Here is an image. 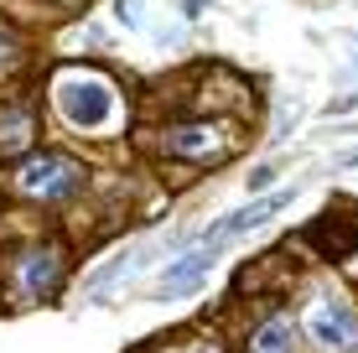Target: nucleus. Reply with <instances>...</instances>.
<instances>
[{
    "mask_svg": "<svg viewBox=\"0 0 358 353\" xmlns=\"http://www.w3.org/2000/svg\"><path fill=\"white\" fill-rule=\"evenodd\" d=\"M57 109H63L68 125L99 130L115 115V89H109L104 78H94V73H63V78H57Z\"/></svg>",
    "mask_w": 358,
    "mask_h": 353,
    "instance_id": "f257e3e1",
    "label": "nucleus"
},
{
    "mask_svg": "<svg viewBox=\"0 0 358 353\" xmlns=\"http://www.w3.org/2000/svg\"><path fill=\"white\" fill-rule=\"evenodd\" d=\"M16 187L27 192V198L57 203V198H73V192L83 187V166L68 161V156H57V151H42V156H31V161H21Z\"/></svg>",
    "mask_w": 358,
    "mask_h": 353,
    "instance_id": "f03ea898",
    "label": "nucleus"
},
{
    "mask_svg": "<svg viewBox=\"0 0 358 353\" xmlns=\"http://www.w3.org/2000/svg\"><path fill=\"white\" fill-rule=\"evenodd\" d=\"M306 338L322 353H353L358 348V312L338 296L312 301V312H306Z\"/></svg>",
    "mask_w": 358,
    "mask_h": 353,
    "instance_id": "7ed1b4c3",
    "label": "nucleus"
},
{
    "mask_svg": "<svg viewBox=\"0 0 358 353\" xmlns=\"http://www.w3.org/2000/svg\"><path fill=\"white\" fill-rule=\"evenodd\" d=\"M57 281H63V260H57V250H21L16 265H10V291L16 296H47Z\"/></svg>",
    "mask_w": 358,
    "mask_h": 353,
    "instance_id": "20e7f679",
    "label": "nucleus"
},
{
    "mask_svg": "<svg viewBox=\"0 0 358 353\" xmlns=\"http://www.w3.org/2000/svg\"><path fill=\"white\" fill-rule=\"evenodd\" d=\"M166 151L187 156V161H218V156H229V136L224 125H177L166 136Z\"/></svg>",
    "mask_w": 358,
    "mask_h": 353,
    "instance_id": "39448f33",
    "label": "nucleus"
},
{
    "mask_svg": "<svg viewBox=\"0 0 358 353\" xmlns=\"http://www.w3.org/2000/svg\"><path fill=\"white\" fill-rule=\"evenodd\" d=\"M286 203H291V187H286V192H275V198H260V203H250V208H239L234 218H224V224H213V229H208V250L224 245V239H234V234H250V229L270 224V218L286 208Z\"/></svg>",
    "mask_w": 358,
    "mask_h": 353,
    "instance_id": "423d86ee",
    "label": "nucleus"
},
{
    "mask_svg": "<svg viewBox=\"0 0 358 353\" xmlns=\"http://www.w3.org/2000/svg\"><path fill=\"white\" fill-rule=\"evenodd\" d=\"M213 271V250H192L187 260H177L171 265V271H162V296H177V291H187V286H197L203 281V275Z\"/></svg>",
    "mask_w": 358,
    "mask_h": 353,
    "instance_id": "0eeeda50",
    "label": "nucleus"
},
{
    "mask_svg": "<svg viewBox=\"0 0 358 353\" xmlns=\"http://www.w3.org/2000/svg\"><path fill=\"white\" fill-rule=\"evenodd\" d=\"M291 348H296V322L286 317V312L265 317L260 327H255V338H250V353H291Z\"/></svg>",
    "mask_w": 358,
    "mask_h": 353,
    "instance_id": "6e6552de",
    "label": "nucleus"
},
{
    "mask_svg": "<svg viewBox=\"0 0 358 353\" xmlns=\"http://www.w3.org/2000/svg\"><path fill=\"white\" fill-rule=\"evenodd\" d=\"M31 115L27 109H0V151H21V145H31Z\"/></svg>",
    "mask_w": 358,
    "mask_h": 353,
    "instance_id": "1a4fd4ad",
    "label": "nucleus"
},
{
    "mask_svg": "<svg viewBox=\"0 0 358 353\" xmlns=\"http://www.w3.org/2000/svg\"><path fill=\"white\" fill-rule=\"evenodd\" d=\"M120 21H125V27H141V0H120Z\"/></svg>",
    "mask_w": 358,
    "mask_h": 353,
    "instance_id": "9d476101",
    "label": "nucleus"
},
{
    "mask_svg": "<svg viewBox=\"0 0 358 353\" xmlns=\"http://www.w3.org/2000/svg\"><path fill=\"white\" fill-rule=\"evenodd\" d=\"M166 353H224L218 343H187V348H166Z\"/></svg>",
    "mask_w": 358,
    "mask_h": 353,
    "instance_id": "9b49d317",
    "label": "nucleus"
},
{
    "mask_svg": "<svg viewBox=\"0 0 358 353\" xmlns=\"http://www.w3.org/2000/svg\"><path fill=\"white\" fill-rule=\"evenodd\" d=\"M270 182H275V166H260V172L250 177V187H270Z\"/></svg>",
    "mask_w": 358,
    "mask_h": 353,
    "instance_id": "f8f14e48",
    "label": "nucleus"
},
{
    "mask_svg": "<svg viewBox=\"0 0 358 353\" xmlns=\"http://www.w3.org/2000/svg\"><path fill=\"white\" fill-rule=\"evenodd\" d=\"M203 6H208V0H187L182 10H187V16H203Z\"/></svg>",
    "mask_w": 358,
    "mask_h": 353,
    "instance_id": "ddd939ff",
    "label": "nucleus"
},
{
    "mask_svg": "<svg viewBox=\"0 0 358 353\" xmlns=\"http://www.w3.org/2000/svg\"><path fill=\"white\" fill-rule=\"evenodd\" d=\"M0 57H6V36H0Z\"/></svg>",
    "mask_w": 358,
    "mask_h": 353,
    "instance_id": "4468645a",
    "label": "nucleus"
}]
</instances>
